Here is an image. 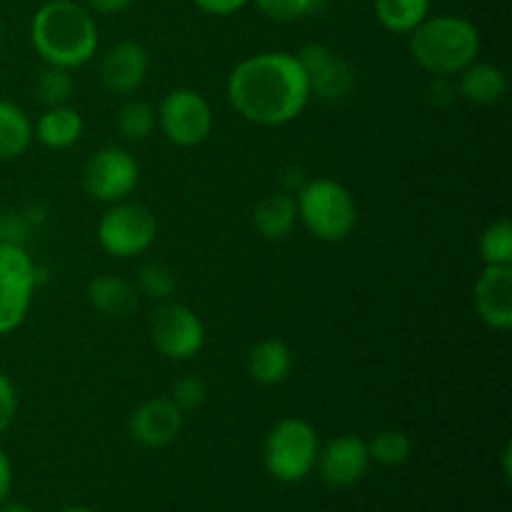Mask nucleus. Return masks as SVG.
<instances>
[{
	"mask_svg": "<svg viewBox=\"0 0 512 512\" xmlns=\"http://www.w3.org/2000/svg\"><path fill=\"white\" fill-rule=\"evenodd\" d=\"M430 100L438 105H450L455 98H458V85L450 83L448 75H435L433 85H430Z\"/></svg>",
	"mask_w": 512,
	"mask_h": 512,
	"instance_id": "7c9ffc66",
	"label": "nucleus"
},
{
	"mask_svg": "<svg viewBox=\"0 0 512 512\" xmlns=\"http://www.w3.org/2000/svg\"><path fill=\"white\" fill-rule=\"evenodd\" d=\"M148 335L153 348L168 360L195 358L205 345V328L198 315L173 298L155 303L150 310Z\"/></svg>",
	"mask_w": 512,
	"mask_h": 512,
	"instance_id": "0eeeda50",
	"label": "nucleus"
},
{
	"mask_svg": "<svg viewBox=\"0 0 512 512\" xmlns=\"http://www.w3.org/2000/svg\"><path fill=\"white\" fill-rule=\"evenodd\" d=\"M135 288L153 303H163V300H170L175 295V273L165 263L150 260L138 270Z\"/></svg>",
	"mask_w": 512,
	"mask_h": 512,
	"instance_id": "bb28decb",
	"label": "nucleus"
},
{
	"mask_svg": "<svg viewBox=\"0 0 512 512\" xmlns=\"http://www.w3.org/2000/svg\"><path fill=\"white\" fill-rule=\"evenodd\" d=\"M480 320L493 330L512 328V265H485L473 288Z\"/></svg>",
	"mask_w": 512,
	"mask_h": 512,
	"instance_id": "4468645a",
	"label": "nucleus"
},
{
	"mask_svg": "<svg viewBox=\"0 0 512 512\" xmlns=\"http://www.w3.org/2000/svg\"><path fill=\"white\" fill-rule=\"evenodd\" d=\"M410 35V55L430 75H458L475 63L480 53V33L468 18L433 15Z\"/></svg>",
	"mask_w": 512,
	"mask_h": 512,
	"instance_id": "7ed1b4c3",
	"label": "nucleus"
},
{
	"mask_svg": "<svg viewBox=\"0 0 512 512\" xmlns=\"http://www.w3.org/2000/svg\"><path fill=\"white\" fill-rule=\"evenodd\" d=\"M88 300L105 318H128L138 308L140 293L123 275H95L88 283Z\"/></svg>",
	"mask_w": 512,
	"mask_h": 512,
	"instance_id": "dca6fc26",
	"label": "nucleus"
},
{
	"mask_svg": "<svg viewBox=\"0 0 512 512\" xmlns=\"http://www.w3.org/2000/svg\"><path fill=\"white\" fill-rule=\"evenodd\" d=\"M303 73L308 78L310 95L320 100H343L355 85V70L345 58L320 43L305 45L298 53Z\"/></svg>",
	"mask_w": 512,
	"mask_h": 512,
	"instance_id": "9b49d317",
	"label": "nucleus"
},
{
	"mask_svg": "<svg viewBox=\"0 0 512 512\" xmlns=\"http://www.w3.org/2000/svg\"><path fill=\"white\" fill-rule=\"evenodd\" d=\"M205 398H208V385L198 375H185V378L175 380L173 390H170V400L180 410H198Z\"/></svg>",
	"mask_w": 512,
	"mask_h": 512,
	"instance_id": "c85d7f7f",
	"label": "nucleus"
},
{
	"mask_svg": "<svg viewBox=\"0 0 512 512\" xmlns=\"http://www.w3.org/2000/svg\"><path fill=\"white\" fill-rule=\"evenodd\" d=\"M158 125L170 143L180 148H195L213 133V108L193 88H175L160 100Z\"/></svg>",
	"mask_w": 512,
	"mask_h": 512,
	"instance_id": "1a4fd4ad",
	"label": "nucleus"
},
{
	"mask_svg": "<svg viewBox=\"0 0 512 512\" xmlns=\"http://www.w3.org/2000/svg\"><path fill=\"white\" fill-rule=\"evenodd\" d=\"M33 125L28 115L10 100H0V160H13L28 150Z\"/></svg>",
	"mask_w": 512,
	"mask_h": 512,
	"instance_id": "412c9836",
	"label": "nucleus"
},
{
	"mask_svg": "<svg viewBox=\"0 0 512 512\" xmlns=\"http://www.w3.org/2000/svg\"><path fill=\"white\" fill-rule=\"evenodd\" d=\"M193 3L208 15H233L243 10L250 0H193Z\"/></svg>",
	"mask_w": 512,
	"mask_h": 512,
	"instance_id": "2f4dec72",
	"label": "nucleus"
},
{
	"mask_svg": "<svg viewBox=\"0 0 512 512\" xmlns=\"http://www.w3.org/2000/svg\"><path fill=\"white\" fill-rule=\"evenodd\" d=\"M375 15L385 30L408 35L430 15V0H375Z\"/></svg>",
	"mask_w": 512,
	"mask_h": 512,
	"instance_id": "4be33fe9",
	"label": "nucleus"
},
{
	"mask_svg": "<svg viewBox=\"0 0 512 512\" xmlns=\"http://www.w3.org/2000/svg\"><path fill=\"white\" fill-rule=\"evenodd\" d=\"M155 125H158V113L148 100H125L115 115V130H118L120 138L130 140V143H140V140L148 138Z\"/></svg>",
	"mask_w": 512,
	"mask_h": 512,
	"instance_id": "5701e85b",
	"label": "nucleus"
},
{
	"mask_svg": "<svg viewBox=\"0 0 512 512\" xmlns=\"http://www.w3.org/2000/svg\"><path fill=\"white\" fill-rule=\"evenodd\" d=\"M38 273L20 243L0 240V335H8L23 325L33 303Z\"/></svg>",
	"mask_w": 512,
	"mask_h": 512,
	"instance_id": "6e6552de",
	"label": "nucleus"
},
{
	"mask_svg": "<svg viewBox=\"0 0 512 512\" xmlns=\"http://www.w3.org/2000/svg\"><path fill=\"white\" fill-rule=\"evenodd\" d=\"M35 140L50 150H65L75 145L83 135V118L70 105H58V108H48L38 118L33 128Z\"/></svg>",
	"mask_w": 512,
	"mask_h": 512,
	"instance_id": "aec40b11",
	"label": "nucleus"
},
{
	"mask_svg": "<svg viewBox=\"0 0 512 512\" xmlns=\"http://www.w3.org/2000/svg\"><path fill=\"white\" fill-rule=\"evenodd\" d=\"M183 430V410L170 398H148L130 413L128 433L143 448H165Z\"/></svg>",
	"mask_w": 512,
	"mask_h": 512,
	"instance_id": "f8f14e48",
	"label": "nucleus"
},
{
	"mask_svg": "<svg viewBox=\"0 0 512 512\" xmlns=\"http://www.w3.org/2000/svg\"><path fill=\"white\" fill-rule=\"evenodd\" d=\"M13 488V465H10L8 453L0 448V503H5Z\"/></svg>",
	"mask_w": 512,
	"mask_h": 512,
	"instance_id": "473e14b6",
	"label": "nucleus"
},
{
	"mask_svg": "<svg viewBox=\"0 0 512 512\" xmlns=\"http://www.w3.org/2000/svg\"><path fill=\"white\" fill-rule=\"evenodd\" d=\"M320 478L330 488H350L365 475L370 465L368 443L358 435H338L318 453Z\"/></svg>",
	"mask_w": 512,
	"mask_h": 512,
	"instance_id": "ddd939ff",
	"label": "nucleus"
},
{
	"mask_svg": "<svg viewBox=\"0 0 512 512\" xmlns=\"http://www.w3.org/2000/svg\"><path fill=\"white\" fill-rule=\"evenodd\" d=\"M0 512H33L23 503H0Z\"/></svg>",
	"mask_w": 512,
	"mask_h": 512,
	"instance_id": "f704fd0d",
	"label": "nucleus"
},
{
	"mask_svg": "<svg viewBox=\"0 0 512 512\" xmlns=\"http://www.w3.org/2000/svg\"><path fill=\"white\" fill-rule=\"evenodd\" d=\"M298 218L313 238L323 243H340L358 223V205L350 190L338 180L315 178L298 190Z\"/></svg>",
	"mask_w": 512,
	"mask_h": 512,
	"instance_id": "20e7f679",
	"label": "nucleus"
},
{
	"mask_svg": "<svg viewBox=\"0 0 512 512\" xmlns=\"http://www.w3.org/2000/svg\"><path fill=\"white\" fill-rule=\"evenodd\" d=\"M228 100L255 125L293 123L310 100L308 78L298 55L258 53L240 60L228 78Z\"/></svg>",
	"mask_w": 512,
	"mask_h": 512,
	"instance_id": "f257e3e1",
	"label": "nucleus"
},
{
	"mask_svg": "<svg viewBox=\"0 0 512 512\" xmlns=\"http://www.w3.org/2000/svg\"><path fill=\"white\" fill-rule=\"evenodd\" d=\"M15 415H18V393H15L13 380L0 373V435L13 425Z\"/></svg>",
	"mask_w": 512,
	"mask_h": 512,
	"instance_id": "c756f323",
	"label": "nucleus"
},
{
	"mask_svg": "<svg viewBox=\"0 0 512 512\" xmlns=\"http://www.w3.org/2000/svg\"><path fill=\"white\" fill-rule=\"evenodd\" d=\"M148 50L135 40H120L100 60V83L110 95H133L148 75Z\"/></svg>",
	"mask_w": 512,
	"mask_h": 512,
	"instance_id": "2eb2a0df",
	"label": "nucleus"
},
{
	"mask_svg": "<svg viewBox=\"0 0 512 512\" xmlns=\"http://www.w3.org/2000/svg\"><path fill=\"white\" fill-rule=\"evenodd\" d=\"M58 512H95V510L85 508V505H70V508H63V510H58Z\"/></svg>",
	"mask_w": 512,
	"mask_h": 512,
	"instance_id": "c9c22d12",
	"label": "nucleus"
},
{
	"mask_svg": "<svg viewBox=\"0 0 512 512\" xmlns=\"http://www.w3.org/2000/svg\"><path fill=\"white\" fill-rule=\"evenodd\" d=\"M255 5H258L260 13L268 15L270 20L293 23V20H300L308 13H313L318 0H255Z\"/></svg>",
	"mask_w": 512,
	"mask_h": 512,
	"instance_id": "cd10ccee",
	"label": "nucleus"
},
{
	"mask_svg": "<svg viewBox=\"0 0 512 512\" xmlns=\"http://www.w3.org/2000/svg\"><path fill=\"white\" fill-rule=\"evenodd\" d=\"M293 368V350L280 338H263L250 348L248 373L260 385L283 383Z\"/></svg>",
	"mask_w": 512,
	"mask_h": 512,
	"instance_id": "f3484780",
	"label": "nucleus"
},
{
	"mask_svg": "<svg viewBox=\"0 0 512 512\" xmlns=\"http://www.w3.org/2000/svg\"><path fill=\"white\" fill-rule=\"evenodd\" d=\"M458 75V95L473 105H498L508 93V78L493 63H470Z\"/></svg>",
	"mask_w": 512,
	"mask_h": 512,
	"instance_id": "6ab92c4d",
	"label": "nucleus"
},
{
	"mask_svg": "<svg viewBox=\"0 0 512 512\" xmlns=\"http://www.w3.org/2000/svg\"><path fill=\"white\" fill-rule=\"evenodd\" d=\"M410 453H413V443H410V438L403 430H380L368 443L370 460L385 465V468L403 465L410 458Z\"/></svg>",
	"mask_w": 512,
	"mask_h": 512,
	"instance_id": "b1692460",
	"label": "nucleus"
},
{
	"mask_svg": "<svg viewBox=\"0 0 512 512\" xmlns=\"http://www.w3.org/2000/svg\"><path fill=\"white\" fill-rule=\"evenodd\" d=\"M0 45H3V25H0Z\"/></svg>",
	"mask_w": 512,
	"mask_h": 512,
	"instance_id": "e433bc0d",
	"label": "nucleus"
},
{
	"mask_svg": "<svg viewBox=\"0 0 512 512\" xmlns=\"http://www.w3.org/2000/svg\"><path fill=\"white\" fill-rule=\"evenodd\" d=\"M140 165L125 148H100L85 160L83 188L85 193L100 203H120L138 188Z\"/></svg>",
	"mask_w": 512,
	"mask_h": 512,
	"instance_id": "9d476101",
	"label": "nucleus"
},
{
	"mask_svg": "<svg viewBox=\"0 0 512 512\" xmlns=\"http://www.w3.org/2000/svg\"><path fill=\"white\" fill-rule=\"evenodd\" d=\"M158 238V220L153 210L140 203L120 200L100 215L98 243L113 258L143 255Z\"/></svg>",
	"mask_w": 512,
	"mask_h": 512,
	"instance_id": "423d86ee",
	"label": "nucleus"
},
{
	"mask_svg": "<svg viewBox=\"0 0 512 512\" xmlns=\"http://www.w3.org/2000/svg\"><path fill=\"white\" fill-rule=\"evenodd\" d=\"M295 223H298L295 198L290 193H285V190L263 195L258 200V205L253 208V225L265 240L288 238Z\"/></svg>",
	"mask_w": 512,
	"mask_h": 512,
	"instance_id": "a211bd4d",
	"label": "nucleus"
},
{
	"mask_svg": "<svg viewBox=\"0 0 512 512\" xmlns=\"http://www.w3.org/2000/svg\"><path fill=\"white\" fill-rule=\"evenodd\" d=\"M35 93H38V100L48 108H58V105H68V100L73 98L75 83L70 70L55 68V65H45L38 73V80H35Z\"/></svg>",
	"mask_w": 512,
	"mask_h": 512,
	"instance_id": "393cba45",
	"label": "nucleus"
},
{
	"mask_svg": "<svg viewBox=\"0 0 512 512\" xmlns=\"http://www.w3.org/2000/svg\"><path fill=\"white\" fill-rule=\"evenodd\" d=\"M320 443L313 425L303 418H283L263 443V465L280 483H300L318 463Z\"/></svg>",
	"mask_w": 512,
	"mask_h": 512,
	"instance_id": "39448f33",
	"label": "nucleus"
},
{
	"mask_svg": "<svg viewBox=\"0 0 512 512\" xmlns=\"http://www.w3.org/2000/svg\"><path fill=\"white\" fill-rule=\"evenodd\" d=\"M95 13L100 15H115V13H123L125 8L135 3V0H85Z\"/></svg>",
	"mask_w": 512,
	"mask_h": 512,
	"instance_id": "72a5a7b5",
	"label": "nucleus"
},
{
	"mask_svg": "<svg viewBox=\"0 0 512 512\" xmlns=\"http://www.w3.org/2000/svg\"><path fill=\"white\" fill-rule=\"evenodd\" d=\"M480 258L485 265H512V225L508 218L495 220L483 230Z\"/></svg>",
	"mask_w": 512,
	"mask_h": 512,
	"instance_id": "a878e982",
	"label": "nucleus"
},
{
	"mask_svg": "<svg viewBox=\"0 0 512 512\" xmlns=\"http://www.w3.org/2000/svg\"><path fill=\"white\" fill-rule=\"evenodd\" d=\"M98 25L88 8L73 0H48L30 20V43L45 65L75 70L98 50Z\"/></svg>",
	"mask_w": 512,
	"mask_h": 512,
	"instance_id": "f03ea898",
	"label": "nucleus"
}]
</instances>
